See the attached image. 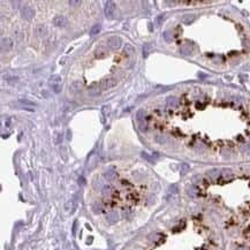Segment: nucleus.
Here are the masks:
<instances>
[{"instance_id": "24", "label": "nucleus", "mask_w": 250, "mask_h": 250, "mask_svg": "<svg viewBox=\"0 0 250 250\" xmlns=\"http://www.w3.org/2000/svg\"><path fill=\"white\" fill-rule=\"evenodd\" d=\"M53 90H54V92H60L61 91V87L60 85H53Z\"/></svg>"}, {"instance_id": "16", "label": "nucleus", "mask_w": 250, "mask_h": 250, "mask_svg": "<svg viewBox=\"0 0 250 250\" xmlns=\"http://www.w3.org/2000/svg\"><path fill=\"white\" fill-rule=\"evenodd\" d=\"M197 192H198V189L196 187H190L188 189V194H189L190 196H196Z\"/></svg>"}, {"instance_id": "18", "label": "nucleus", "mask_w": 250, "mask_h": 250, "mask_svg": "<svg viewBox=\"0 0 250 250\" xmlns=\"http://www.w3.org/2000/svg\"><path fill=\"white\" fill-rule=\"evenodd\" d=\"M68 3H69L70 6H73V7H77V6H80V5L82 3V1H81V0H70Z\"/></svg>"}, {"instance_id": "4", "label": "nucleus", "mask_w": 250, "mask_h": 250, "mask_svg": "<svg viewBox=\"0 0 250 250\" xmlns=\"http://www.w3.org/2000/svg\"><path fill=\"white\" fill-rule=\"evenodd\" d=\"M0 46H1V52H2V53L8 52V51L12 49V46H13V42H12V39H10V38H8V37H3V38H1Z\"/></svg>"}, {"instance_id": "21", "label": "nucleus", "mask_w": 250, "mask_h": 250, "mask_svg": "<svg viewBox=\"0 0 250 250\" xmlns=\"http://www.w3.org/2000/svg\"><path fill=\"white\" fill-rule=\"evenodd\" d=\"M101 192H103L104 195H108V194L111 192V188L108 187V186H104V187H103V190H101Z\"/></svg>"}, {"instance_id": "27", "label": "nucleus", "mask_w": 250, "mask_h": 250, "mask_svg": "<svg viewBox=\"0 0 250 250\" xmlns=\"http://www.w3.org/2000/svg\"><path fill=\"white\" fill-rule=\"evenodd\" d=\"M110 111H111V110H110V106H104V107H103V112H104L105 114H106V113H110Z\"/></svg>"}, {"instance_id": "23", "label": "nucleus", "mask_w": 250, "mask_h": 250, "mask_svg": "<svg viewBox=\"0 0 250 250\" xmlns=\"http://www.w3.org/2000/svg\"><path fill=\"white\" fill-rule=\"evenodd\" d=\"M169 33H171L169 31H166L165 33H164L165 39H166V40H168V42H169V40H172V37H169Z\"/></svg>"}, {"instance_id": "1", "label": "nucleus", "mask_w": 250, "mask_h": 250, "mask_svg": "<svg viewBox=\"0 0 250 250\" xmlns=\"http://www.w3.org/2000/svg\"><path fill=\"white\" fill-rule=\"evenodd\" d=\"M118 83L117 78L114 77H110V78H105L100 82V89L101 90H107V89H111L113 87H115Z\"/></svg>"}, {"instance_id": "8", "label": "nucleus", "mask_w": 250, "mask_h": 250, "mask_svg": "<svg viewBox=\"0 0 250 250\" xmlns=\"http://www.w3.org/2000/svg\"><path fill=\"white\" fill-rule=\"evenodd\" d=\"M35 32L38 35V36H45L46 32H47V29L44 24H37L36 28H35Z\"/></svg>"}, {"instance_id": "29", "label": "nucleus", "mask_w": 250, "mask_h": 250, "mask_svg": "<svg viewBox=\"0 0 250 250\" xmlns=\"http://www.w3.org/2000/svg\"><path fill=\"white\" fill-rule=\"evenodd\" d=\"M209 174H210L211 176H216L217 174H219V172H218V171H217V169H213V171H211V172H210Z\"/></svg>"}, {"instance_id": "28", "label": "nucleus", "mask_w": 250, "mask_h": 250, "mask_svg": "<svg viewBox=\"0 0 250 250\" xmlns=\"http://www.w3.org/2000/svg\"><path fill=\"white\" fill-rule=\"evenodd\" d=\"M188 169H189V167H188L186 164H183V165H182V173H183V174H185V173H187Z\"/></svg>"}, {"instance_id": "10", "label": "nucleus", "mask_w": 250, "mask_h": 250, "mask_svg": "<svg viewBox=\"0 0 250 250\" xmlns=\"http://www.w3.org/2000/svg\"><path fill=\"white\" fill-rule=\"evenodd\" d=\"M19 103H20V104H23V105H27V106H36V103L32 101V100H29L28 98H20V99H19Z\"/></svg>"}, {"instance_id": "14", "label": "nucleus", "mask_w": 250, "mask_h": 250, "mask_svg": "<svg viewBox=\"0 0 250 250\" xmlns=\"http://www.w3.org/2000/svg\"><path fill=\"white\" fill-rule=\"evenodd\" d=\"M99 31H100V24L98 23V24H94V27L91 28V30H90V35H91V36H94V35H97Z\"/></svg>"}, {"instance_id": "17", "label": "nucleus", "mask_w": 250, "mask_h": 250, "mask_svg": "<svg viewBox=\"0 0 250 250\" xmlns=\"http://www.w3.org/2000/svg\"><path fill=\"white\" fill-rule=\"evenodd\" d=\"M149 51H150V45L149 44H145L144 47H143V57L147 58L148 54H149Z\"/></svg>"}, {"instance_id": "3", "label": "nucleus", "mask_w": 250, "mask_h": 250, "mask_svg": "<svg viewBox=\"0 0 250 250\" xmlns=\"http://www.w3.org/2000/svg\"><path fill=\"white\" fill-rule=\"evenodd\" d=\"M114 10H115V3H114L113 1H110V0L106 1V3H105V9H104L106 17L111 19V17L113 16V14H114Z\"/></svg>"}, {"instance_id": "22", "label": "nucleus", "mask_w": 250, "mask_h": 250, "mask_svg": "<svg viewBox=\"0 0 250 250\" xmlns=\"http://www.w3.org/2000/svg\"><path fill=\"white\" fill-rule=\"evenodd\" d=\"M51 81H54V82H60L61 81V77L59 75H52L51 76Z\"/></svg>"}, {"instance_id": "11", "label": "nucleus", "mask_w": 250, "mask_h": 250, "mask_svg": "<svg viewBox=\"0 0 250 250\" xmlns=\"http://www.w3.org/2000/svg\"><path fill=\"white\" fill-rule=\"evenodd\" d=\"M194 20H195V15H194V14H187V15H185L183 19H182L183 23H186V24H190Z\"/></svg>"}, {"instance_id": "2", "label": "nucleus", "mask_w": 250, "mask_h": 250, "mask_svg": "<svg viewBox=\"0 0 250 250\" xmlns=\"http://www.w3.org/2000/svg\"><path fill=\"white\" fill-rule=\"evenodd\" d=\"M107 45L112 49V50H118L121 46V38L118 36H112L107 39Z\"/></svg>"}, {"instance_id": "25", "label": "nucleus", "mask_w": 250, "mask_h": 250, "mask_svg": "<svg viewBox=\"0 0 250 250\" xmlns=\"http://www.w3.org/2000/svg\"><path fill=\"white\" fill-rule=\"evenodd\" d=\"M164 20V16L162 15H160V16H158L157 17V26H160V22Z\"/></svg>"}, {"instance_id": "20", "label": "nucleus", "mask_w": 250, "mask_h": 250, "mask_svg": "<svg viewBox=\"0 0 250 250\" xmlns=\"http://www.w3.org/2000/svg\"><path fill=\"white\" fill-rule=\"evenodd\" d=\"M140 130H142V131H144V130H147V122L144 121V120H141L140 121Z\"/></svg>"}, {"instance_id": "6", "label": "nucleus", "mask_w": 250, "mask_h": 250, "mask_svg": "<svg viewBox=\"0 0 250 250\" xmlns=\"http://www.w3.org/2000/svg\"><path fill=\"white\" fill-rule=\"evenodd\" d=\"M53 24L56 27H65L67 24V19L63 15H57L53 19Z\"/></svg>"}, {"instance_id": "19", "label": "nucleus", "mask_w": 250, "mask_h": 250, "mask_svg": "<svg viewBox=\"0 0 250 250\" xmlns=\"http://www.w3.org/2000/svg\"><path fill=\"white\" fill-rule=\"evenodd\" d=\"M167 103H168L169 105H172V106L178 105V100H176V98H174V97H169L168 100H167Z\"/></svg>"}, {"instance_id": "7", "label": "nucleus", "mask_w": 250, "mask_h": 250, "mask_svg": "<svg viewBox=\"0 0 250 250\" xmlns=\"http://www.w3.org/2000/svg\"><path fill=\"white\" fill-rule=\"evenodd\" d=\"M94 56L98 59H104V58L107 57V51L105 49H103V47H99V49H97L94 51Z\"/></svg>"}, {"instance_id": "12", "label": "nucleus", "mask_w": 250, "mask_h": 250, "mask_svg": "<svg viewBox=\"0 0 250 250\" xmlns=\"http://www.w3.org/2000/svg\"><path fill=\"white\" fill-rule=\"evenodd\" d=\"M107 220H110L111 222L117 221V220H118V213H117V212H114V211L108 212V213H107Z\"/></svg>"}, {"instance_id": "26", "label": "nucleus", "mask_w": 250, "mask_h": 250, "mask_svg": "<svg viewBox=\"0 0 250 250\" xmlns=\"http://www.w3.org/2000/svg\"><path fill=\"white\" fill-rule=\"evenodd\" d=\"M73 85L75 87V89H76V90H77V89H80V88L82 87V84H81L80 82H74V84H73Z\"/></svg>"}, {"instance_id": "30", "label": "nucleus", "mask_w": 250, "mask_h": 250, "mask_svg": "<svg viewBox=\"0 0 250 250\" xmlns=\"http://www.w3.org/2000/svg\"><path fill=\"white\" fill-rule=\"evenodd\" d=\"M244 235H247L248 238H250V228H248V229L244 232Z\"/></svg>"}, {"instance_id": "5", "label": "nucleus", "mask_w": 250, "mask_h": 250, "mask_svg": "<svg viewBox=\"0 0 250 250\" xmlns=\"http://www.w3.org/2000/svg\"><path fill=\"white\" fill-rule=\"evenodd\" d=\"M21 13H22V16L26 19V20H32V17L35 16V10L32 9L30 6H23L22 9H21Z\"/></svg>"}, {"instance_id": "15", "label": "nucleus", "mask_w": 250, "mask_h": 250, "mask_svg": "<svg viewBox=\"0 0 250 250\" xmlns=\"http://www.w3.org/2000/svg\"><path fill=\"white\" fill-rule=\"evenodd\" d=\"M74 209V201H68L65 205V210L66 211H72Z\"/></svg>"}, {"instance_id": "13", "label": "nucleus", "mask_w": 250, "mask_h": 250, "mask_svg": "<svg viewBox=\"0 0 250 250\" xmlns=\"http://www.w3.org/2000/svg\"><path fill=\"white\" fill-rule=\"evenodd\" d=\"M115 176H117V174H115V172L112 171V169H108V171L105 173V178H106L107 180H114Z\"/></svg>"}, {"instance_id": "9", "label": "nucleus", "mask_w": 250, "mask_h": 250, "mask_svg": "<svg viewBox=\"0 0 250 250\" xmlns=\"http://www.w3.org/2000/svg\"><path fill=\"white\" fill-rule=\"evenodd\" d=\"M124 51H125V53H127L128 56H131V54H134V53H135V47H134L131 44L126 43L125 47H124Z\"/></svg>"}, {"instance_id": "31", "label": "nucleus", "mask_w": 250, "mask_h": 250, "mask_svg": "<svg viewBox=\"0 0 250 250\" xmlns=\"http://www.w3.org/2000/svg\"><path fill=\"white\" fill-rule=\"evenodd\" d=\"M239 250H249V249H248V248H244V247H243V248H240Z\"/></svg>"}]
</instances>
